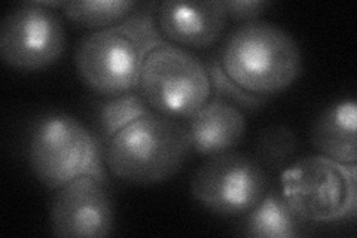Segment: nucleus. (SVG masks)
Here are the masks:
<instances>
[{
    "instance_id": "1",
    "label": "nucleus",
    "mask_w": 357,
    "mask_h": 238,
    "mask_svg": "<svg viewBox=\"0 0 357 238\" xmlns=\"http://www.w3.org/2000/svg\"><path fill=\"white\" fill-rule=\"evenodd\" d=\"M218 59L232 82L265 98L284 91L303 70V52L295 38L283 27L262 20L232 30Z\"/></svg>"
},
{
    "instance_id": "2",
    "label": "nucleus",
    "mask_w": 357,
    "mask_h": 238,
    "mask_svg": "<svg viewBox=\"0 0 357 238\" xmlns=\"http://www.w3.org/2000/svg\"><path fill=\"white\" fill-rule=\"evenodd\" d=\"M189 152L183 121L149 110L105 144V163L127 184L156 185L181 172Z\"/></svg>"
},
{
    "instance_id": "3",
    "label": "nucleus",
    "mask_w": 357,
    "mask_h": 238,
    "mask_svg": "<svg viewBox=\"0 0 357 238\" xmlns=\"http://www.w3.org/2000/svg\"><path fill=\"white\" fill-rule=\"evenodd\" d=\"M27 160L31 173L50 189L57 191L85 174L106 182L102 140L67 113H45L33 122Z\"/></svg>"
},
{
    "instance_id": "4",
    "label": "nucleus",
    "mask_w": 357,
    "mask_h": 238,
    "mask_svg": "<svg viewBox=\"0 0 357 238\" xmlns=\"http://www.w3.org/2000/svg\"><path fill=\"white\" fill-rule=\"evenodd\" d=\"M280 186L301 221L326 223L356 218V164H341L320 154L303 156L283 170Z\"/></svg>"
},
{
    "instance_id": "5",
    "label": "nucleus",
    "mask_w": 357,
    "mask_h": 238,
    "mask_svg": "<svg viewBox=\"0 0 357 238\" xmlns=\"http://www.w3.org/2000/svg\"><path fill=\"white\" fill-rule=\"evenodd\" d=\"M139 93L152 110L177 119L194 115L213 94L206 63L170 42L146 55Z\"/></svg>"
},
{
    "instance_id": "6",
    "label": "nucleus",
    "mask_w": 357,
    "mask_h": 238,
    "mask_svg": "<svg viewBox=\"0 0 357 238\" xmlns=\"http://www.w3.org/2000/svg\"><path fill=\"white\" fill-rule=\"evenodd\" d=\"M270 179L253 156L223 152L207 156L191 177L189 191L195 201L223 218L248 214L266 194Z\"/></svg>"
},
{
    "instance_id": "7",
    "label": "nucleus",
    "mask_w": 357,
    "mask_h": 238,
    "mask_svg": "<svg viewBox=\"0 0 357 238\" xmlns=\"http://www.w3.org/2000/svg\"><path fill=\"white\" fill-rule=\"evenodd\" d=\"M148 51L121 24L86 35L75 52L81 81L94 93L110 97L139 89Z\"/></svg>"
},
{
    "instance_id": "8",
    "label": "nucleus",
    "mask_w": 357,
    "mask_h": 238,
    "mask_svg": "<svg viewBox=\"0 0 357 238\" xmlns=\"http://www.w3.org/2000/svg\"><path fill=\"white\" fill-rule=\"evenodd\" d=\"M66 50L61 17L42 2L9 10L0 24V57L21 72H38L57 61Z\"/></svg>"
},
{
    "instance_id": "9",
    "label": "nucleus",
    "mask_w": 357,
    "mask_h": 238,
    "mask_svg": "<svg viewBox=\"0 0 357 238\" xmlns=\"http://www.w3.org/2000/svg\"><path fill=\"white\" fill-rule=\"evenodd\" d=\"M114 225V204L103 180L85 174L55 192L50 209L55 237L102 238L112 234Z\"/></svg>"
},
{
    "instance_id": "10",
    "label": "nucleus",
    "mask_w": 357,
    "mask_h": 238,
    "mask_svg": "<svg viewBox=\"0 0 357 238\" xmlns=\"http://www.w3.org/2000/svg\"><path fill=\"white\" fill-rule=\"evenodd\" d=\"M222 0L210 2H162L156 9V22L167 42L181 48L204 50L216 43L227 26Z\"/></svg>"
},
{
    "instance_id": "11",
    "label": "nucleus",
    "mask_w": 357,
    "mask_h": 238,
    "mask_svg": "<svg viewBox=\"0 0 357 238\" xmlns=\"http://www.w3.org/2000/svg\"><path fill=\"white\" fill-rule=\"evenodd\" d=\"M182 121L191 149L203 156L232 151L243 140L248 126L243 109L216 96H211L203 107Z\"/></svg>"
},
{
    "instance_id": "12",
    "label": "nucleus",
    "mask_w": 357,
    "mask_h": 238,
    "mask_svg": "<svg viewBox=\"0 0 357 238\" xmlns=\"http://www.w3.org/2000/svg\"><path fill=\"white\" fill-rule=\"evenodd\" d=\"M357 106L340 100L320 112L311 128V143L323 156L341 164H357Z\"/></svg>"
},
{
    "instance_id": "13",
    "label": "nucleus",
    "mask_w": 357,
    "mask_h": 238,
    "mask_svg": "<svg viewBox=\"0 0 357 238\" xmlns=\"http://www.w3.org/2000/svg\"><path fill=\"white\" fill-rule=\"evenodd\" d=\"M303 222L289 207L280 192L266 191L245 214L244 235L255 238H294L301 234Z\"/></svg>"
},
{
    "instance_id": "14",
    "label": "nucleus",
    "mask_w": 357,
    "mask_h": 238,
    "mask_svg": "<svg viewBox=\"0 0 357 238\" xmlns=\"http://www.w3.org/2000/svg\"><path fill=\"white\" fill-rule=\"evenodd\" d=\"M149 110L152 109L146 100L137 91L106 97L102 103H98L96 112L98 139L106 144L118 131L126 128Z\"/></svg>"
},
{
    "instance_id": "15",
    "label": "nucleus",
    "mask_w": 357,
    "mask_h": 238,
    "mask_svg": "<svg viewBox=\"0 0 357 238\" xmlns=\"http://www.w3.org/2000/svg\"><path fill=\"white\" fill-rule=\"evenodd\" d=\"M136 8L137 3L128 0H79V2H63L61 5L64 15L70 21L96 30L119 24Z\"/></svg>"
},
{
    "instance_id": "16",
    "label": "nucleus",
    "mask_w": 357,
    "mask_h": 238,
    "mask_svg": "<svg viewBox=\"0 0 357 238\" xmlns=\"http://www.w3.org/2000/svg\"><path fill=\"white\" fill-rule=\"evenodd\" d=\"M298 137L284 126H273L262 130L256 140L255 158L266 168H280L296 152Z\"/></svg>"
},
{
    "instance_id": "17",
    "label": "nucleus",
    "mask_w": 357,
    "mask_h": 238,
    "mask_svg": "<svg viewBox=\"0 0 357 238\" xmlns=\"http://www.w3.org/2000/svg\"><path fill=\"white\" fill-rule=\"evenodd\" d=\"M206 67L210 76L211 91H213L211 96L225 98L244 110H255L265 105V97L253 96L248 91H244V89H241L236 82L231 81L227 73L223 72L218 57H211L206 63Z\"/></svg>"
},
{
    "instance_id": "18",
    "label": "nucleus",
    "mask_w": 357,
    "mask_h": 238,
    "mask_svg": "<svg viewBox=\"0 0 357 238\" xmlns=\"http://www.w3.org/2000/svg\"><path fill=\"white\" fill-rule=\"evenodd\" d=\"M270 5L271 3L265 0H231V2H225V9L228 18L238 21L241 24H248V22L258 21Z\"/></svg>"
}]
</instances>
